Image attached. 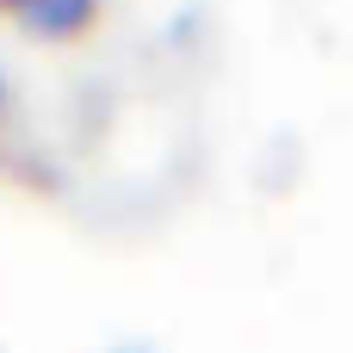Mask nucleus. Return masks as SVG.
Segmentation results:
<instances>
[{"label": "nucleus", "mask_w": 353, "mask_h": 353, "mask_svg": "<svg viewBox=\"0 0 353 353\" xmlns=\"http://www.w3.org/2000/svg\"><path fill=\"white\" fill-rule=\"evenodd\" d=\"M0 99H6V81H0Z\"/></svg>", "instance_id": "4"}, {"label": "nucleus", "mask_w": 353, "mask_h": 353, "mask_svg": "<svg viewBox=\"0 0 353 353\" xmlns=\"http://www.w3.org/2000/svg\"><path fill=\"white\" fill-rule=\"evenodd\" d=\"M93 12H99V0H25V6H19V19H25L31 31H43V37H68V31H81Z\"/></svg>", "instance_id": "1"}, {"label": "nucleus", "mask_w": 353, "mask_h": 353, "mask_svg": "<svg viewBox=\"0 0 353 353\" xmlns=\"http://www.w3.org/2000/svg\"><path fill=\"white\" fill-rule=\"evenodd\" d=\"M0 6H25V0H0Z\"/></svg>", "instance_id": "3"}, {"label": "nucleus", "mask_w": 353, "mask_h": 353, "mask_svg": "<svg viewBox=\"0 0 353 353\" xmlns=\"http://www.w3.org/2000/svg\"><path fill=\"white\" fill-rule=\"evenodd\" d=\"M105 353H155V347H143V341H118V347H105Z\"/></svg>", "instance_id": "2"}]
</instances>
